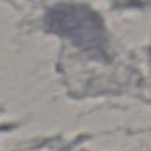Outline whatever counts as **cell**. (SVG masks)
<instances>
[{
	"instance_id": "cell-1",
	"label": "cell",
	"mask_w": 151,
	"mask_h": 151,
	"mask_svg": "<svg viewBox=\"0 0 151 151\" xmlns=\"http://www.w3.org/2000/svg\"><path fill=\"white\" fill-rule=\"evenodd\" d=\"M46 28L83 50L102 54L107 49V34L101 17L85 5L62 4L50 8L46 15Z\"/></svg>"
}]
</instances>
